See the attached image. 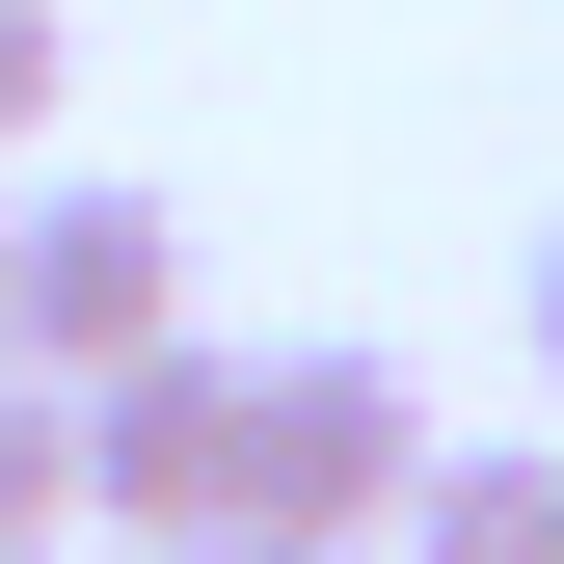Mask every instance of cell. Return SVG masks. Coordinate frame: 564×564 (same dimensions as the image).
<instances>
[{
  "label": "cell",
  "instance_id": "1",
  "mask_svg": "<svg viewBox=\"0 0 564 564\" xmlns=\"http://www.w3.org/2000/svg\"><path fill=\"white\" fill-rule=\"evenodd\" d=\"M0 349H28L54 403L134 377V349H188V216L134 162H54V188H0Z\"/></svg>",
  "mask_w": 564,
  "mask_h": 564
},
{
  "label": "cell",
  "instance_id": "2",
  "mask_svg": "<svg viewBox=\"0 0 564 564\" xmlns=\"http://www.w3.org/2000/svg\"><path fill=\"white\" fill-rule=\"evenodd\" d=\"M403 484H431V377H403V349H242V511L269 538H349V564H377Z\"/></svg>",
  "mask_w": 564,
  "mask_h": 564
},
{
  "label": "cell",
  "instance_id": "3",
  "mask_svg": "<svg viewBox=\"0 0 564 564\" xmlns=\"http://www.w3.org/2000/svg\"><path fill=\"white\" fill-rule=\"evenodd\" d=\"M82 511L134 564L242 538V349H134V377H82Z\"/></svg>",
  "mask_w": 564,
  "mask_h": 564
},
{
  "label": "cell",
  "instance_id": "4",
  "mask_svg": "<svg viewBox=\"0 0 564 564\" xmlns=\"http://www.w3.org/2000/svg\"><path fill=\"white\" fill-rule=\"evenodd\" d=\"M377 538H403V564H564V457H431Z\"/></svg>",
  "mask_w": 564,
  "mask_h": 564
},
{
  "label": "cell",
  "instance_id": "5",
  "mask_svg": "<svg viewBox=\"0 0 564 564\" xmlns=\"http://www.w3.org/2000/svg\"><path fill=\"white\" fill-rule=\"evenodd\" d=\"M0 538H82V403L0 349Z\"/></svg>",
  "mask_w": 564,
  "mask_h": 564
},
{
  "label": "cell",
  "instance_id": "6",
  "mask_svg": "<svg viewBox=\"0 0 564 564\" xmlns=\"http://www.w3.org/2000/svg\"><path fill=\"white\" fill-rule=\"evenodd\" d=\"M54 82H82V28H54V0H0V188H28V134H54Z\"/></svg>",
  "mask_w": 564,
  "mask_h": 564
},
{
  "label": "cell",
  "instance_id": "7",
  "mask_svg": "<svg viewBox=\"0 0 564 564\" xmlns=\"http://www.w3.org/2000/svg\"><path fill=\"white\" fill-rule=\"evenodd\" d=\"M188 564H349V538H269V511H242V538H188Z\"/></svg>",
  "mask_w": 564,
  "mask_h": 564
},
{
  "label": "cell",
  "instance_id": "8",
  "mask_svg": "<svg viewBox=\"0 0 564 564\" xmlns=\"http://www.w3.org/2000/svg\"><path fill=\"white\" fill-rule=\"evenodd\" d=\"M538 377H564V242H538Z\"/></svg>",
  "mask_w": 564,
  "mask_h": 564
},
{
  "label": "cell",
  "instance_id": "9",
  "mask_svg": "<svg viewBox=\"0 0 564 564\" xmlns=\"http://www.w3.org/2000/svg\"><path fill=\"white\" fill-rule=\"evenodd\" d=\"M0 564H54V538H0Z\"/></svg>",
  "mask_w": 564,
  "mask_h": 564
}]
</instances>
